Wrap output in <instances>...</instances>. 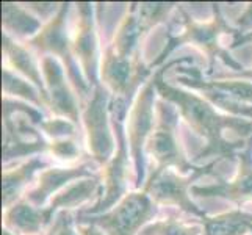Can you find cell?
Returning <instances> with one entry per match:
<instances>
[{
	"label": "cell",
	"mask_w": 252,
	"mask_h": 235,
	"mask_svg": "<svg viewBox=\"0 0 252 235\" xmlns=\"http://www.w3.org/2000/svg\"><path fill=\"white\" fill-rule=\"evenodd\" d=\"M3 162L27 155L49 152L50 141H46L36 127L46 121L44 115L29 103L3 96Z\"/></svg>",
	"instance_id": "4"
},
{
	"label": "cell",
	"mask_w": 252,
	"mask_h": 235,
	"mask_svg": "<svg viewBox=\"0 0 252 235\" xmlns=\"http://www.w3.org/2000/svg\"><path fill=\"white\" fill-rule=\"evenodd\" d=\"M49 152L63 162H72L80 155L79 147L72 138H63V140H50Z\"/></svg>",
	"instance_id": "26"
},
{
	"label": "cell",
	"mask_w": 252,
	"mask_h": 235,
	"mask_svg": "<svg viewBox=\"0 0 252 235\" xmlns=\"http://www.w3.org/2000/svg\"><path fill=\"white\" fill-rule=\"evenodd\" d=\"M60 215V228L57 235H79L77 224L74 216L71 215V210H62Z\"/></svg>",
	"instance_id": "27"
},
{
	"label": "cell",
	"mask_w": 252,
	"mask_h": 235,
	"mask_svg": "<svg viewBox=\"0 0 252 235\" xmlns=\"http://www.w3.org/2000/svg\"><path fill=\"white\" fill-rule=\"evenodd\" d=\"M75 126L72 121L64 118H55V119H46L39 126V129L52 140H63V138H72L75 135Z\"/></svg>",
	"instance_id": "25"
},
{
	"label": "cell",
	"mask_w": 252,
	"mask_h": 235,
	"mask_svg": "<svg viewBox=\"0 0 252 235\" xmlns=\"http://www.w3.org/2000/svg\"><path fill=\"white\" fill-rule=\"evenodd\" d=\"M157 88L154 75L147 80L128 111L127 143L132 159L133 188L141 190L146 184V144L155 126V103H157Z\"/></svg>",
	"instance_id": "8"
},
{
	"label": "cell",
	"mask_w": 252,
	"mask_h": 235,
	"mask_svg": "<svg viewBox=\"0 0 252 235\" xmlns=\"http://www.w3.org/2000/svg\"><path fill=\"white\" fill-rule=\"evenodd\" d=\"M71 3H60L58 11L50 17V21L44 24V27L34 38L24 42L25 46L32 50H36L42 57H55L64 66L69 82H71L77 98L80 99V103L85 105V102L90 99L93 88L86 82V78L82 72L80 65L72 54V39L67 33V13Z\"/></svg>",
	"instance_id": "5"
},
{
	"label": "cell",
	"mask_w": 252,
	"mask_h": 235,
	"mask_svg": "<svg viewBox=\"0 0 252 235\" xmlns=\"http://www.w3.org/2000/svg\"><path fill=\"white\" fill-rule=\"evenodd\" d=\"M238 169L233 179L218 177L212 185H194L191 195L197 198H221L238 205L252 201V136L248 138L246 147L237 154Z\"/></svg>",
	"instance_id": "17"
},
{
	"label": "cell",
	"mask_w": 252,
	"mask_h": 235,
	"mask_svg": "<svg viewBox=\"0 0 252 235\" xmlns=\"http://www.w3.org/2000/svg\"><path fill=\"white\" fill-rule=\"evenodd\" d=\"M152 75L154 71L141 62V57L123 58L107 46L100 58V83L110 91L111 99L123 101L130 107Z\"/></svg>",
	"instance_id": "13"
},
{
	"label": "cell",
	"mask_w": 252,
	"mask_h": 235,
	"mask_svg": "<svg viewBox=\"0 0 252 235\" xmlns=\"http://www.w3.org/2000/svg\"><path fill=\"white\" fill-rule=\"evenodd\" d=\"M158 213V205L154 202L146 188L128 191L121 201L100 215H79L77 224H94L107 235H138L147 223Z\"/></svg>",
	"instance_id": "7"
},
{
	"label": "cell",
	"mask_w": 252,
	"mask_h": 235,
	"mask_svg": "<svg viewBox=\"0 0 252 235\" xmlns=\"http://www.w3.org/2000/svg\"><path fill=\"white\" fill-rule=\"evenodd\" d=\"M77 231H79V235H107L100 228L94 224H77Z\"/></svg>",
	"instance_id": "31"
},
{
	"label": "cell",
	"mask_w": 252,
	"mask_h": 235,
	"mask_svg": "<svg viewBox=\"0 0 252 235\" xmlns=\"http://www.w3.org/2000/svg\"><path fill=\"white\" fill-rule=\"evenodd\" d=\"M235 30L238 34L252 32V3H248L245 13H241L235 19Z\"/></svg>",
	"instance_id": "28"
},
{
	"label": "cell",
	"mask_w": 252,
	"mask_h": 235,
	"mask_svg": "<svg viewBox=\"0 0 252 235\" xmlns=\"http://www.w3.org/2000/svg\"><path fill=\"white\" fill-rule=\"evenodd\" d=\"M111 118V116H110ZM111 126L116 136V152L111 160L100 171L102 176V196L93 207L85 208L80 215H100L115 207L128 193L130 177V151L127 143L126 121L111 118Z\"/></svg>",
	"instance_id": "11"
},
{
	"label": "cell",
	"mask_w": 252,
	"mask_h": 235,
	"mask_svg": "<svg viewBox=\"0 0 252 235\" xmlns=\"http://www.w3.org/2000/svg\"><path fill=\"white\" fill-rule=\"evenodd\" d=\"M184 63H193V57H182L171 60L164 66L154 72L155 88L160 99H164L177 107L179 115L194 132L205 140V147L194 157V162L202 159H229L235 160L237 154L246 147L248 140H230L225 132H233L243 138L252 136V121L246 118H238L225 115L216 108L202 96L191 90H184L174 86L164 80V72L172 66Z\"/></svg>",
	"instance_id": "1"
},
{
	"label": "cell",
	"mask_w": 252,
	"mask_h": 235,
	"mask_svg": "<svg viewBox=\"0 0 252 235\" xmlns=\"http://www.w3.org/2000/svg\"><path fill=\"white\" fill-rule=\"evenodd\" d=\"M204 229L197 224H189L177 216H168L147 224L138 235H202Z\"/></svg>",
	"instance_id": "24"
},
{
	"label": "cell",
	"mask_w": 252,
	"mask_h": 235,
	"mask_svg": "<svg viewBox=\"0 0 252 235\" xmlns=\"http://www.w3.org/2000/svg\"><path fill=\"white\" fill-rule=\"evenodd\" d=\"M41 71L46 82V90L49 96V108L58 118H64L79 124L82 121L80 99L75 96L71 82H69L64 66L55 57L41 58Z\"/></svg>",
	"instance_id": "16"
},
{
	"label": "cell",
	"mask_w": 252,
	"mask_h": 235,
	"mask_svg": "<svg viewBox=\"0 0 252 235\" xmlns=\"http://www.w3.org/2000/svg\"><path fill=\"white\" fill-rule=\"evenodd\" d=\"M208 78H215V80H248V82H252V67L245 69V71H241V72L213 74Z\"/></svg>",
	"instance_id": "29"
},
{
	"label": "cell",
	"mask_w": 252,
	"mask_h": 235,
	"mask_svg": "<svg viewBox=\"0 0 252 235\" xmlns=\"http://www.w3.org/2000/svg\"><path fill=\"white\" fill-rule=\"evenodd\" d=\"M202 224V235H246L252 234V213L233 208L220 215H205L204 218L196 220Z\"/></svg>",
	"instance_id": "22"
},
{
	"label": "cell",
	"mask_w": 252,
	"mask_h": 235,
	"mask_svg": "<svg viewBox=\"0 0 252 235\" xmlns=\"http://www.w3.org/2000/svg\"><path fill=\"white\" fill-rule=\"evenodd\" d=\"M110 91L102 83L93 90L82 107V123L86 134V147L91 160L105 167L116 152V136L110 118Z\"/></svg>",
	"instance_id": "10"
},
{
	"label": "cell",
	"mask_w": 252,
	"mask_h": 235,
	"mask_svg": "<svg viewBox=\"0 0 252 235\" xmlns=\"http://www.w3.org/2000/svg\"><path fill=\"white\" fill-rule=\"evenodd\" d=\"M176 3H130L128 11L121 21L108 47L123 58H136L140 55L143 38L154 27L166 21Z\"/></svg>",
	"instance_id": "12"
},
{
	"label": "cell",
	"mask_w": 252,
	"mask_h": 235,
	"mask_svg": "<svg viewBox=\"0 0 252 235\" xmlns=\"http://www.w3.org/2000/svg\"><path fill=\"white\" fill-rule=\"evenodd\" d=\"M102 196V176L82 179L67 185L50 199L47 207H36L22 198L3 210V229L16 235H41L54 226V216Z\"/></svg>",
	"instance_id": "3"
},
{
	"label": "cell",
	"mask_w": 252,
	"mask_h": 235,
	"mask_svg": "<svg viewBox=\"0 0 252 235\" xmlns=\"http://www.w3.org/2000/svg\"><path fill=\"white\" fill-rule=\"evenodd\" d=\"M212 10H213V16L210 21L199 22L185 10L184 6L177 5V11L180 13L182 32H179V33H174L171 30L168 32L166 44H164L158 57L149 65L152 71L154 69L157 71L158 67L166 65L169 55L177 47L184 46V44L193 46L201 50L202 54H205V57L208 60V77L213 75V67H215L216 60H221L229 69H233V72L245 71L246 67L241 63H238L237 60L230 55L229 49H225L222 44L224 34H230L232 38L237 34L235 27L232 29L227 24V21L224 19L220 3H212Z\"/></svg>",
	"instance_id": "2"
},
{
	"label": "cell",
	"mask_w": 252,
	"mask_h": 235,
	"mask_svg": "<svg viewBox=\"0 0 252 235\" xmlns=\"http://www.w3.org/2000/svg\"><path fill=\"white\" fill-rule=\"evenodd\" d=\"M58 228H60V215H57L54 226H52V228H50L44 235H57ZM2 235H16V234H13V232H10V231H6V229H2Z\"/></svg>",
	"instance_id": "32"
},
{
	"label": "cell",
	"mask_w": 252,
	"mask_h": 235,
	"mask_svg": "<svg viewBox=\"0 0 252 235\" xmlns=\"http://www.w3.org/2000/svg\"><path fill=\"white\" fill-rule=\"evenodd\" d=\"M221 160L216 159L208 162L207 165H201L196 171H193L188 176L177 172L176 169L168 168L161 172L154 171L151 176L147 177L143 188L149 191L151 198L157 205L164 207H177L179 210L185 212L196 218H204L207 215L204 210H201L191 199V188H193L194 182L208 174H215L213 169L216 168Z\"/></svg>",
	"instance_id": "9"
},
{
	"label": "cell",
	"mask_w": 252,
	"mask_h": 235,
	"mask_svg": "<svg viewBox=\"0 0 252 235\" xmlns=\"http://www.w3.org/2000/svg\"><path fill=\"white\" fill-rule=\"evenodd\" d=\"M47 168L49 165L44 160H41L39 157H32L27 162L21 163L19 167L11 169H3V176H2L3 210H6L8 207H11L14 202L22 199L25 196L24 190L33 182L34 174L38 171L42 172Z\"/></svg>",
	"instance_id": "20"
},
{
	"label": "cell",
	"mask_w": 252,
	"mask_h": 235,
	"mask_svg": "<svg viewBox=\"0 0 252 235\" xmlns=\"http://www.w3.org/2000/svg\"><path fill=\"white\" fill-rule=\"evenodd\" d=\"M251 235H252V234H251Z\"/></svg>",
	"instance_id": "33"
},
{
	"label": "cell",
	"mask_w": 252,
	"mask_h": 235,
	"mask_svg": "<svg viewBox=\"0 0 252 235\" xmlns=\"http://www.w3.org/2000/svg\"><path fill=\"white\" fill-rule=\"evenodd\" d=\"M95 172L91 163H80L79 167L71 168H47L38 177V185L33 190L25 193V199L36 207H44L47 201H50L54 195L60 193L67 185L74 184L77 180L95 177Z\"/></svg>",
	"instance_id": "18"
},
{
	"label": "cell",
	"mask_w": 252,
	"mask_h": 235,
	"mask_svg": "<svg viewBox=\"0 0 252 235\" xmlns=\"http://www.w3.org/2000/svg\"><path fill=\"white\" fill-rule=\"evenodd\" d=\"M176 82L187 90L199 91L204 99L229 115L237 105H252V82L248 80H215L204 78L199 67L177 66Z\"/></svg>",
	"instance_id": "14"
},
{
	"label": "cell",
	"mask_w": 252,
	"mask_h": 235,
	"mask_svg": "<svg viewBox=\"0 0 252 235\" xmlns=\"http://www.w3.org/2000/svg\"><path fill=\"white\" fill-rule=\"evenodd\" d=\"M44 27L41 17L29 11L21 3L3 2L2 3V29L3 33L19 42H27L34 38Z\"/></svg>",
	"instance_id": "21"
},
{
	"label": "cell",
	"mask_w": 252,
	"mask_h": 235,
	"mask_svg": "<svg viewBox=\"0 0 252 235\" xmlns=\"http://www.w3.org/2000/svg\"><path fill=\"white\" fill-rule=\"evenodd\" d=\"M79 21L75 27V36L72 39V54L80 65L86 82L94 90L100 85V60L97 54L99 41L95 30L94 5L90 2L77 3Z\"/></svg>",
	"instance_id": "15"
},
{
	"label": "cell",
	"mask_w": 252,
	"mask_h": 235,
	"mask_svg": "<svg viewBox=\"0 0 252 235\" xmlns=\"http://www.w3.org/2000/svg\"><path fill=\"white\" fill-rule=\"evenodd\" d=\"M179 110L174 103L157 99L155 103V126L146 144V155L151 157L155 168L161 172L168 168L188 176L199 167L188 160L179 138Z\"/></svg>",
	"instance_id": "6"
},
{
	"label": "cell",
	"mask_w": 252,
	"mask_h": 235,
	"mask_svg": "<svg viewBox=\"0 0 252 235\" xmlns=\"http://www.w3.org/2000/svg\"><path fill=\"white\" fill-rule=\"evenodd\" d=\"M3 96L32 102L34 103L36 108L46 107L44 101H42V96L36 86L29 83L27 80H24L22 77L13 72L11 69L5 65H3Z\"/></svg>",
	"instance_id": "23"
},
{
	"label": "cell",
	"mask_w": 252,
	"mask_h": 235,
	"mask_svg": "<svg viewBox=\"0 0 252 235\" xmlns=\"http://www.w3.org/2000/svg\"><path fill=\"white\" fill-rule=\"evenodd\" d=\"M246 44H252V32L249 33H245V34H235V36L232 38V42L229 49H238L241 46H246Z\"/></svg>",
	"instance_id": "30"
},
{
	"label": "cell",
	"mask_w": 252,
	"mask_h": 235,
	"mask_svg": "<svg viewBox=\"0 0 252 235\" xmlns=\"http://www.w3.org/2000/svg\"><path fill=\"white\" fill-rule=\"evenodd\" d=\"M2 44H3V55H5V66H8L13 72L21 74L36 86L39 90L42 101L46 107H49V96L46 90V82L42 77L41 65H38L32 49H29L24 42H19L2 33Z\"/></svg>",
	"instance_id": "19"
}]
</instances>
